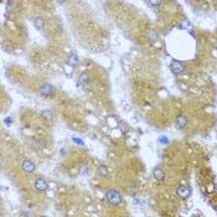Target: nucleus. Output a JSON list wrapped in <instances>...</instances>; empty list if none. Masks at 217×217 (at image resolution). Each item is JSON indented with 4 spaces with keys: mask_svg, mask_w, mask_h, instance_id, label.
<instances>
[{
    "mask_svg": "<svg viewBox=\"0 0 217 217\" xmlns=\"http://www.w3.org/2000/svg\"><path fill=\"white\" fill-rule=\"evenodd\" d=\"M47 188H48V184L42 178H37L35 180V189L36 190H39V191H46Z\"/></svg>",
    "mask_w": 217,
    "mask_h": 217,
    "instance_id": "7ed1b4c3",
    "label": "nucleus"
},
{
    "mask_svg": "<svg viewBox=\"0 0 217 217\" xmlns=\"http://www.w3.org/2000/svg\"><path fill=\"white\" fill-rule=\"evenodd\" d=\"M79 174H81V175H88V174H89L88 165H82L81 169H79Z\"/></svg>",
    "mask_w": 217,
    "mask_h": 217,
    "instance_id": "ddd939ff",
    "label": "nucleus"
},
{
    "mask_svg": "<svg viewBox=\"0 0 217 217\" xmlns=\"http://www.w3.org/2000/svg\"><path fill=\"white\" fill-rule=\"evenodd\" d=\"M33 147H34L36 150H40V149L44 148V143L41 141V140H35V141L33 143Z\"/></svg>",
    "mask_w": 217,
    "mask_h": 217,
    "instance_id": "f8f14e48",
    "label": "nucleus"
},
{
    "mask_svg": "<svg viewBox=\"0 0 217 217\" xmlns=\"http://www.w3.org/2000/svg\"><path fill=\"white\" fill-rule=\"evenodd\" d=\"M73 140H75V143H77V144H81V145H83V141H81L78 138H73Z\"/></svg>",
    "mask_w": 217,
    "mask_h": 217,
    "instance_id": "6ab92c4d",
    "label": "nucleus"
},
{
    "mask_svg": "<svg viewBox=\"0 0 217 217\" xmlns=\"http://www.w3.org/2000/svg\"><path fill=\"white\" fill-rule=\"evenodd\" d=\"M196 2H203V0H196Z\"/></svg>",
    "mask_w": 217,
    "mask_h": 217,
    "instance_id": "412c9836",
    "label": "nucleus"
},
{
    "mask_svg": "<svg viewBox=\"0 0 217 217\" xmlns=\"http://www.w3.org/2000/svg\"><path fill=\"white\" fill-rule=\"evenodd\" d=\"M154 178L157 180H159V181H163L164 178H165V174H164V171L160 168H157L154 170Z\"/></svg>",
    "mask_w": 217,
    "mask_h": 217,
    "instance_id": "1a4fd4ad",
    "label": "nucleus"
},
{
    "mask_svg": "<svg viewBox=\"0 0 217 217\" xmlns=\"http://www.w3.org/2000/svg\"><path fill=\"white\" fill-rule=\"evenodd\" d=\"M56 2H58V3H64L65 0H56Z\"/></svg>",
    "mask_w": 217,
    "mask_h": 217,
    "instance_id": "aec40b11",
    "label": "nucleus"
},
{
    "mask_svg": "<svg viewBox=\"0 0 217 217\" xmlns=\"http://www.w3.org/2000/svg\"><path fill=\"white\" fill-rule=\"evenodd\" d=\"M106 197H107V200H108L110 203H113V205H118V203H120V201H122V196H120L119 192L116 191V190H109V191L107 192V195H106Z\"/></svg>",
    "mask_w": 217,
    "mask_h": 217,
    "instance_id": "f257e3e1",
    "label": "nucleus"
},
{
    "mask_svg": "<svg viewBox=\"0 0 217 217\" xmlns=\"http://www.w3.org/2000/svg\"><path fill=\"white\" fill-rule=\"evenodd\" d=\"M149 3L151 5H154V6H158V5L161 4V0H149Z\"/></svg>",
    "mask_w": 217,
    "mask_h": 217,
    "instance_id": "2eb2a0df",
    "label": "nucleus"
},
{
    "mask_svg": "<svg viewBox=\"0 0 217 217\" xmlns=\"http://www.w3.org/2000/svg\"><path fill=\"white\" fill-rule=\"evenodd\" d=\"M42 116H44V117H46V118L48 119V118H51V112H48V110H44V112H42Z\"/></svg>",
    "mask_w": 217,
    "mask_h": 217,
    "instance_id": "a211bd4d",
    "label": "nucleus"
},
{
    "mask_svg": "<svg viewBox=\"0 0 217 217\" xmlns=\"http://www.w3.org/2000/svg\"><path fill=\"white\" fill-rule=\"evenodd\" d=\"M21 168H23V170L26 171V172H33V171L35 170V164L31 161V160H24Z\"/></svg>",
    "mask_w": 217,
    "mask_h": 217,
    "instance_id": "39448f33",
    "label": "nucleus"
},
{
    "mask_svg": "<svg viewBox=\"0 0 217 217\" xmlns=\"http://www.w3.org/2000/svg\"><path fill=\"white\" fill-rule=\"evenodd\" d=\"M79 85L83 87V88H87L88 85H89V76L87 73H82L79 76Z\"/></svg>",
    "mask_w": 217,
    "mask_h": 217,
    "instance_id": "423d86ee",
    "label": "nucleus"
},
{
    "mask_svg": "<svg viewBox=\"0 0 217 217\" xmlns=\"http://www.w3.org/2000/svg\"><path fill=\"white\" fill-rule=\"evenodd\" d=\"M98 172L102 175V176H107L108 175V168L106 166V165H101V166L98 168Z\"/></svg>",
    "mask_w": 217,
    "mask_h": 217,
    "instance_id": "9b49d317",
    "label": "nucleus"
},
{
    "mask_svg": "<svg viewBox=\"0 0 217 217\" xmlns=\"http://www.w3.org/2000/svg\"><path fill=\"white\" fill-rule=\"evenodd\" d=\"M159 141H160L161 144H168V143H169V139H168L166 137H160V138H159Z\"/></svg>",
    "mask_w": 217,
    "mask_h": 217,
    "instance_id": "dca6fc26",
    "label": "nucleus"
},
{
    "mask_svg": "<svg viewBox=\"0 0 217 217\" xmlns=\"http://www.w3.org/2000/svg\"><path fill=\"white\" fill-rule=\"evenodd\" d=\"M40 92L42 93V95H45V96H48V95H51V93L54 92V87L50 86V85H42L41 88H40Z\"/></svg>",
    "mask_w": 217,
    "mask_h": 217,
    "instance_id": "0eeeda50",
    "label": "nucleus"
},
{
    "mask_svg": "<svg viewBox=\"0 0 217 217\" xmlns=\"http://www.w3.org/2000/svg\"><path fill=\"white\" fill-rule=\"evenodd\" d=\"M190 194H191V191H190V188H189V186H186V185H180L179 188H178V195L180 196L181 199L189 197Z\"/></svg>",
    "mask_w": 217,
    "mask_h": 217,
    "instance_id": "20e7f679",
    "label": "nucleus"
},
{
    "mask_svg": "<svg viewBox=\"0 0 217 217\" xmlns=\"http://www.w3.org/2000/svg\"><path fill=\"white\" fill-rule=\"evenodd\" d=\"M186 124H188V119H186L184 116H179V117L176 118V127H178L179 129L185 128Z\"/></svg>",
    "mask_w": 217,
    "mask_h": 217,
    "instance_id": "6e6552de",
    "label": "nucleus"
},
{
    "mask_svg": "<svg viewBox=\"0 0 217 217\" xmlns=\"http://www.w3.org/2000/svg\"><path fill=\"white\" fill-rule=\"evenodd\" d=\"M170 68H171V71L174 72V73H176V75H180L185 71L184 65L181 64V62H178V61H172L171 65H170Z\"/></svg>",
    "mask_w": 217,
    "mask_h": 217,
    "instance_id": "f03ea898",
    "label": "nucleus"
},
{
    "mask_svg": "<svg viewBox=\"0 0 217 217\" xmlns=\"http://www.w3.org/2000/svg\"><path fill=\"white\" fill-rule=\"evenodd\" d=\"M68 65H71V66H77L78 65V56L77 55H75V54H71L70 56H68Z\"/></svg>",
    "mask_w": 217,
    "mask_h": 217,
    "instance_id": "9d476101",
    "label": "nucleus"
},
{
    "mask_svg": "<svg viewBox=\"0 0 217 217\" xmlns=\"http://www.w3.org/2000/svg\"><path fill=\"white\" fill-rule=\"evenodd\" d=\"M149 37L151 39V41H155V40H157V35L154 34V31H150V33H149Z\"/></svg>",
    "mask_w": 217,
    "mask_h": 217,
    "instance_id": "f3484780",
    "label": "nucleus"
},
{
    "mask_svg": "<svg viewBox=\"0 0 217 217\" xmlns=\"http://www.w3.org/2000/svg\"><path fill=\"white\" fill-rule=\"evenodd\" d=\"M34 23H35V26H36L37 29H40V30L44 27V26H42V21H41V19H35V20H34Z\"/></svg>",
    "mask_w": 217,
    "mask_h": 217,
    "instance_id": "4468645a",
    "label": "nucleus"
}]
</instances>
